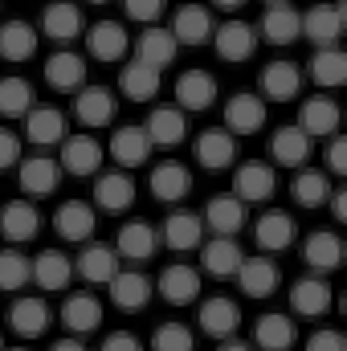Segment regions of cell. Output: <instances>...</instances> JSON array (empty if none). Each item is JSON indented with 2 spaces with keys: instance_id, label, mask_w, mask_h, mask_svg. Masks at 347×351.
<instances>
[{
  "instance_id": "6da1fadb",
  "label": "cell",
  "mask_w": 347,
  "mask_h": 351,
  "mask_svg": "<svg viewBox=\"0 0 347 351\" xmlns=\"http://www.w3.org/2000/svg\"><path fill=\"white\" fill-rule=\"evenodd\" d=\"M213 49H217V58L221 62H229V66H241V62H250L254 53H258V29L250 25V21H225V25H213Z\"/></svg>"
},
{
  "instance_id": "7a4b0ae2",
  "label": "cell",
  "mask_w": 347,
  "mask_h": 351,
  "mask_svg": "<svg viewBox=\"0 0 347 351\" xmlns=\"http://www.w3.org/2000/svg\"><path fill=\"white\" fill-rule=\"evenodd\" d=\"M347 25V4L344 0H323L302 12V37L311 45H339Z\"/></svg>"
},
{
  "instance_id": "3957f363",
  "label": "cell",
  "mask_w": 347,
  "mask_h": 351,
  "mask_svg": "<svg viewBox=\"0 0 347 351\" xmlns=\"http://www.w3.org/2000/svg\"><path fill=\"white\" fill-rule=\"evenodd\" d=\"M62 156H58V164H62V172H70V176H98L102 172V164H106V147L94 139V135H66L62 143Z\"/></svg>"
},
{
  "instance_id": "277c9868",
  "label": "cell",
  "mask_w": 347,
  "mask_h": 351,
  "mask_svg": "<svg viewBox=\"0 0 347 351\" xmlns=\"http://www.w3.org/2000/svg\"><path fill=\"white\" fill-rule=\"evenodd\" d=\"M62 164L49 160V156H29V160H16V184L25 196H53L62 188Z\"/></svg>"
},
{
  "instance_id": "5b68a950",
  "label": "cell",
  "mask_w": 347,
  "mask_h": 351,
  "mask_svg": "<svg viewBox=\"0 0 347 351\" xmlns=\"http://www.w3.org/2000/svg\"><path fill=\"white\" fill-rule=\"evenodd\" d=\"M135 180L127 172H98L94 176V208H102V213H110V217H119V213H131L135 208Z\"/></svg>"
},
{
  "instance_id": "8992f818",
  "label": "cell",
  "mask_w": 347,
  "mask_h": 351,
  "mask_svg": "<svg viewBox=\"0 0 347 351\" xmlns=\"http://www.w3.org/2000/svg\"><path fill=\"white\" fill-rule=\"evenodd\" d=\"M258 37H265L270 45H294L302 37V12L290 4V0H274L265 4L258 25Z\"/></svg>"
},
{
  "instance_id": "52a82bcc",
  "label": "cell",
  "mask_w": 347,
  "mask_h": 351,
  "mask_svg": "<svg viewBox=\"0 0 347 351\" xmlns=\"http://www.w3.org/2000/svg\"><path fill=\"white\" fill-rule=\"evenodd\" d=\"M192 147H196V164L208 168V172H225L237 160V135L225 131V127H204Z\"/></svg>"
},
{
  "instance_id": "ba28073f",
  "label": "cell",
  "mask_w": 347,
  "mask_h": 351,
  "mask_svg": "<svg viewBox=\"0 0 347 351\" xmlns=\"http://www.w3.org/2000/svg\"><path fill=\"white\" fill-rule=\"evenodd\" d=\"M290 306H294V315H302V319H323V315L335 306V290H331V282H327L323 274L298 278V282L290 286Z\"/></svg>"
},
{
  "instance_id": "9c48e42d",
  "label": "cell",
  "mask_w": 347,
  "mask_h": 351,
  "mask_svg": "<svg viewBox=\"0 0 347 351\" xmlns=\"http://www.w3.org/2000/svg\"><path fill=\"white\" fill-rule=\"evenodd\" d=\"M66 135H70V127H66V114L58 106H41V102L29 106V114H25V139L33 147H41V152L58 147Z\"/></svg>"
},
{
  "instance_id": "30bf717a",
  "label": "cell",
  "mask_w": 347,
  "mask_h": 351,
  "mask_svg": "<svg viewBox=\"0 0 347 351\" xmlns=\"http://www.w3.org/2000/svg\"><path fill=\"white\" fill-rule=\"evenodd\" d=\"M278 188V176H274V164H261V160H250V164H237V176H233V196L241 204H261L270 200Z\"/></svg>"
},
{
  "instance_id": "8fae6325",
  "label": "cell",
  "mask_w": 347,
  "mask_h": 351,
  "mask_svg": "<svg viewBox=\"0 0 347 351\" xmlns=\"http://www.w3.org/2000/svg\"><path fill=\"white\" fill-rule=\"evenodd\" d=\"M237 286H241V294L246 298H270L274 290H278V262H274V254H258V258H241L237 265Z\"/></svg>"
},
{
  "instance_id": "7c38bea8",
  "label": "cell",
  "mask_w": 347,
  "mask_h": 351,
  "mask_svg": "<svg viewBox=\"0 0 347 351\" xmlns=\"http://www.w3.org/2000/svg\"><path fill=\"white\" fill-rule=\"evenodd\" d=\"M265 114H270L265 98L241 90V94H233L225 102V131H233V135H258L261 127H265Z\"/></svg>"
},
{
  "instance_id": "4fadbf2b",
  "label": "cell",
  "mask_w": 347,
  "mask_h": 351,
  "mask_svg": "<svg viewBox=\"0 0 347 351\" xmlns=\"http://www.w3.org/2000/svg\"><path fill=\"white\" fill-rule=\"evenodd\" d=\"M106 156L115 160V168H143L152 160V139H147L143 127H131V123L127 127H115Z\"/></svg>"
},
{
  "instance_id": "5bb4252c",
  "label": "cell",
  "mask_w": 347,
  "mask_h": 351,
  "mask_svg": "<svg viewBox=\"0 0 347 351\" xmlns=\"http://www.w3.org/2000/svg\"><path fill=\"white\" fill-rule=\"evenodd\" d=\"M294 237H298V225H294V217L282 213V208L261 213L258 225H254V241L261 245V254H286V250L294 245Z\"/></svg>"
},
{
  "instance_id": "9a60e30c",
  "label": "cell",
  "mask_w": 347,
  "mask_h": 351,
  "mask_svg": "<svg viewBox=\"0 0 347 351\" xmlns=\"http://www.w3.org/2000/svg\"><path fill=\"white\" fill-rule=\"evenodd\" d=\"M241 245L233 241V237H217L213 233V241H200V274H208V278H217V282H229L233 274H237V265H241Z\"/></svg>"
},
{
  "instance_id": "2e32d148",
  "label": "cell",
  "mask_w": 347,
  "mask_h": 351,
  "mask_svg": "<svg viewBox=\"0 0 347 351\" xmlns=\"http://www.w3.org/2000/svg\"><path fill=\"white\" fill-rule=\"evenodd\" d=\"M339 119H344V110H339V102H335L331 94H315V98H307L302 110H298V127H302L311 139L335 135V131H339Z\"/></svg>"
},
{
  "instance_id": "e0dca14e",
  "label": "cell",
  "mask_w": 347,
  "mask_h": 351,
  "mask_svg": "<svg viewBox=\"0 0 347 351\" xmlns=\"http://www.w3.org/2000/svg\"><path fill=\"white\" fill-rule=\"evenodd\" d=\"M110 290V302L123 311V315H139L152 298V282L139 274V269H115V278L106 282Z\"/></svg>"
},
{
  "instance_id": "ac0fdd59",
  "label": "cell",
  "mask_w": 347,
  "mask_h": 351,
  "mask_svg": "<svg viewBox=\"0 0 347 351\" xmlns=\"http://www.w3.org/2000/svg\"><path fill=\"white\" fill-rule=\"evenodd\" d=\"M147 188H152V196H156L160 204H180V200L192 192V172H188L180 160H164V164L152 168Z\"/></svg>"
},
{
  "instance_id": "d6986e66",
  "label": "cell",
  "mask_w": 347,
  "mask_h": 351,
  "mask_svg": "<svg viewBox=\"0 0 347 351\" xmlns=\"http://www.w3.org/2000/svg\"><path fill=\"white\" fill-rule=\"evenodd\" d=\"M213 102H217V78H213L208 70H184V74L176 78V106H180L184 114L208 110Z\"/></svg>"
},
{
  "instance_id": "ffe728a7",
  "label": "cell",
  "mask_w": 347,
  "mask_h": 351,
  "mask_svg": "<svg viewBox=\"0 0 347 351\" xmlns=\"http://www.w3.org/2000/svg\"><path fill=\"white\" fill-rule=\"evenodd\" d=\"M143 131H147V139H152V147H180L184 143V135H188V114L180 110V106H156L152 114H147V123H143Z\"/></svg>"
},
{
  "instance_id": "44dd1931",
  "label": "cell",
  "mask_w": 347,
  "mask_h": 351,
  "mask_svg": "<svg viewBox=\"0 0 347 351\" xmlns=\"http://www.w3.org/2000/svg\"><path fill=\"white\" fill-rule=\"evenodd\" d=\"M246 208L250 204H241L233 192H225V196H213L208 204H204V229H213L217 237H237L241 229H246Z\"/></svg>"
},
{
  "instance_id": "7402d4cb",
  "label": "cell",
  "mask_w": 347,
  "mask_h": 351,
  "mask_svg": "<svg viewBox=\"0 0 347 351\" xmlns=\"http://www.w3.org/2000/svg\"><path fill=\"white\" fill-rule=\"evenodd\" d=\"M237 327H241V306H237L233 298L213 294V298L200 302V331H204V335L229 339V335H237Z\"/></svg>"
},
{
  "instance_id": "603a6c76",
  "label": "cell",
  "mask_w": 347,
  "mask_h": 351,
  "mask_svg": "<svg viewBox=\"0 0 347 351\" xmlns=\"http://www.w3.org/2000/svg\"><path fill=\"white\" fill-rule=\"evenodd\" d=\"M0 233L12 241V245H25L41 233V213L33 200H8L0 208Z\"/></svg>"
},
{
  "instance_id": "cb8c5ba5",
  "label": "cell",
  "mask_w": 347,
  "mask_h": 351,
  "mask_svg": "<svg viewBox=\"0 0 347 351\" xmlns=\"http://www.w3.org/2000/svg\"><path fill=\"white\" fill-rule=\"evenodd\" d=\"M307 78L319 90H339L347 86V53L339 45H319L307 62Z\"/></svg>"
},
{
  "instance_id": "d4e9b609",
  "label": "cell",
  "mask_w": 347,
  "mask_h": 351,
  "mask_svg": "<svg viewBox=\"0 0 347 351\" xmlns=\"http://www.w3.org/2000/svg\"><path fill=\"white\" fill-rule=\"evenodd\" d=\"M311 135L298 127V123H290V127H278L274 135H270V156H274V164H282V168H302L307 160H311Z\"/></svg>"
},
{
  "instance_id": "484cf974",
  "label": "cell",
  "mask_w": 347,
  "mask_h": 351,
  "mask_svg": "<svg viewBox=\"0 0 347 351\" xmlns=\"http://www.w3.org/2000/svg\"><path fill=\"white\" fill-rule=\"evenodd\" d=\"M115 241H119L115 250H119L127 262H152V258L160 254V229L147 225V221H127Z\"/></svg>"
},
{
  "instance_id": "4316f807",
  "label": "cell",
  "mask_w": 347,
  "mask_h": 351,
  "mask_svg": "<svg viewBox=\"0 0 347 351\" xmlns=\"http://www.w3.org/2000/svg\"><path fill=\"white\" fill-rule=\"evenodd\" d=\"M131 49H135V58H139V62H147V66L164 70V66H172V62H176L180 41L172 37V29H164V25H143L139 41H135Z\"/></svg>"
},
{
  "instance_id": "83f0119b",
  "label": "cell",
  "mask_w": 347,
  "mask_h": 351,
  "mask_svg": "<svg viewBox=\"0 0 347 351\" xmlns=\"http://www.w3.org/2000/svg\"><path fill=\"white\" fill-rule=\"evenodd\" d=\"M41 74H45L49 86L62 90V94H74L78 86H86V62H82V53H74V49H58L53 58H45Z\"/></svg>"
},
{
  "instance_id": "f1b7e54d",
  "label": "cell",
  "mask_w": 347,
  "mask_h": 351,
  "mask_svg": "<svg viewBox=\"0 0 347 351\" xmlns=\"http://www.w3.org/2000/svg\"><path fill=\"white\" fill-rule=\"evenodd\" d=\"M302 262L311 265L315 274H335L344 265V241L335 229H315L302 245Z\"/></svg>"
},
{
  "instance_id": "f546056e",
  "label": "cell",
  "mask_w": 347,
  "mask_h": 351,
  "mask_svg": "<svg viewBox=\"0 0 347 351\" xmlns=\"http://www.w3.org/2000/svg\"><path fill=\"white\" fill-rule=\"evenodd\" d=\"M302 82H307L302 66H294V62H270L261 70V98L265 102H290V98H298Z\"/></svg>"
},
{
  "instance_id": "4dcf8cb0",
  "label": "cell",
  "mask_w": 347,
  "mask_h": 351,
  "mask_svg": "<svg viewBox=\"0 0 347 351\" xmlns=\"http://www.w3.org/2000/svg\"><path fill=\"white\" fill-rule=\"evenodd\" d=\"M33 282L45 290V294H58L74 282V258L62 254V250H41L33 258Z\"/></svg>"
},
{
  "instance_id": "1f68e13d",
  "label": "cell",
  "mask_w": 347,
  "mask_h": 351,
  "mask_svg": "<svg viewBox=\"0 0 347 351\" xmlns=\"http://www.w3.org/2000/svg\"><path fill=\"white\" fill-rule=\"evenodd\" d=\"M74 119L82 127H110V119H115V94L106 86H78L74 90Z\"/></svg>"
},
{
  "instance_id": "d6a6232c",
  "label": "cell",
  "mask_w": 347,
  "mask_h": 351,
  "mask_svg": "<svg viewBox=\"0 0 347 351\" xmlns=\"http://www.w3.org/2000/svg\"><path fill=\"white\" fill-rule=\"evenodd\" d=\"M127 49H131V37H127V29H123L119 21H98V25H90L86 53L94 62H119Z\"/></svg>"
},
{
  "instance_id": "836d02e7",
  "label": "cell",
  "mask_w": 347,
  "mask_h": 351,
  "mask_svg": "<svg viewBox=\"0 0 347 351\" xmlns=\"http://www.w3.org/2000/svg\"><path fill=\"white\" fill-rule=\"evenodd\" d=\"M62 323H66V331H74V335H90V331H98V327H102V302H98V294H90V290H74V294H66Z\"/></svg>"
},
{
  "instance_id": "e575fe53",
  "label": "cell",
  "mask_w": 347,
  "mask_h": 351,
  "mask_svg": "<svg viewBox=\"0 0 347 351\" xmlns=\"http://www.w3.org/2000/svg\"><path fill=\"white\" fill-rule=\"evenodd\" d=\"M200 269L196 265H184V262H172L164 274H160V294L172 302V306H188L200 298Z\"/></svg>"
},
{
  "instance_id": "d590c367",
  "label": "cell",
  "mask_w": 347,
  "mask_h": 351,
  "mask_svg": "<svg viewBox=\"0 0 347 351\" xmlns=\"http://www.w3.org/2000/svg\"><path fill=\"white\" fill-rule=\"evenodd\" d=\"M254 343H258V351H290L298 343V327H294L290 315L270 311L254 323Z\"/></svg>"
},
{
  "instance_id": "8d00e7d4",
  "label": "cell",
  "mask_w": 347,
  "mask_h": 351,
  "mask_svg": "<svg viewBox=\"0 0 347 351\" xmlns=\"http://www.w3.org/2000/svg\"><path fill=\"white\" fill-rule=\"evenodd\" d=\"M41 33L49 37V41H74V37H82V12H78V4L74 0H53V4H45V12H41Z\"/></svg>"
},
{
  "instance_id": "74e56055",
  "label": "cell",
  "mask_w": 347,
  "mask_h": 351,
  "mask_svg": "<svg viewBox=\"0 0 347 351\" xmlns=\"http://www.w3.org/2000/svg\"><path fill=\"white\" fill-rule=\"evenodd\" d=\"M204 241V221L196 213H172L160 229V245H168L176 254H188V250H200Z\"/></svg>"
},
{
  "instance_id": "f35d334b",
  "label": "cell",
  "mask_w": 347,
  "mask_h": 351,
  "mask_svg": "<svg viewBox=\"0 0 347 351\" xmlns=\"http://www.w3.org/2000/svg\"><path fill=\"white\" fill-rule=\"evenodd\" d=\"M37 41H41V29L29 21H4L0 25V58L4 62H29L37 53Z\"/></svg>"
},
{
  "instance_id": "ab89813d",
  "label": "cell",
  "mask_w": 347,
  "mask_h": 351,
  "mask_svg": "<svg viewBox=\"0 0 347 351\" xmlns=\"http://www.w3.org/2000/svg\"><path fill=\"white\" fill-rule=\"evenodd\" d=\"M94 225H98V217H94V204H86V200H66L53 213V229L62 241H86Z\"/></svg>"
},
{
  "instance_id": "60d3db41",
  "label": "cell",
  "mask_w": 347,
  "mask_h": 351,
  "mask_svg": "<svg viewBox=\"0 0 347 351\" xmlns=\"http://www.w3.org/2000/svg\"><path fill=\"white\" fill-rule=\"evenodd\" d=\"M172 37L180 45H204L213 37V12L204 4H184L172 16Z\"/></svg>"
},
{
  "instance_id": "b9f144b4",
  "label": "cell",
  "mask_w": 347,
  "mask_h": 351,
  "mask_svg": "<svg viewBox=\"0 0 347 351\" xmlns=\"http://www.w3.org/2000/svg\"><path fill=\"white\" fill-rule=\"evenodd\" d=\"M8 327H12V335H21V339L45 335V327H49V306H45V298H16V302L8 306Z\"/></svg>"
},
{
  "instance_id": "7bdbcfd3",
  "label": "cell",
  "mask_w": 347,
  "mask_h": 351,
  "mask_svg": "<svg viewBox=\"0 0 347 351\" xmlns=\"http://www.w3.org/2000/svg\"><path fill=\"white\" fill-rule=\"evenodd\" d=\"M119 269V258L110 245H86L78 258H74V278H82L90 286H106Z\"/></svg>"
},
{
  "instance_id": "ee69618b",
  "label": "cell",
  "mask_w": 347,
  "mask_h": 351,
  "mask_svg": "<svg viewBox=\"0 0 347 351\" xmlns=\"http://www.w3.org/2000/svg\"><path fill=\"white\" fill-rule=\"evenodd\" d=\"M160 74L164 70H156V66H147V62H127L123 66V74H119V90L131 98V102H152L156 94H160Z\"/></svg>"
},
{
  "instance_id": "f6af8a7d",
  "label": "cell",
  "mask_w": 347,
  "mask_h": 351,
  "mask_svg": "<svg viewBox=\"0 0 347 351\" xmlns=\"http://www.w3.org/2000/svg\"><path fill=\"white\" fill-rule=\"evenodd\" d=\"M290 196H294L302 208H323V204H327V196H331V176L302 164L298 176H294V184H290Z\"/></svg>"
},
{
  "instance_id": "bcb514c9",
  "label": "cell",
  "mask_w": 347,
  "mask_h": 351,
  "mask_svg": "<svg viewBox=\"0 0 347 351\" xmlns=\"http://www.w3.org/2000/svg\"><path fill=\"white\" fill-rule=\"evenodd\" d=\"M33 102H37V94L25 78H0V114L4 119H25Z\"/></svg>"
},
{
  "instance_id": "7dc6e473",
  "label": "cell",
  "mask_w": 347,
  "mask_h": 351,
  "mask_svg": "<svg viewBox=\"0 0 347 351\" xmlns=\"http://www.w3.org/2000/svg\"><path fill=\"white\" fill-rule=\"evenodd\" d=\"M33 282V258H25L21 250H4L0 254V290H25Z\"/></svg>"
},
{
  "instance_id": "c3c4849f",
  "label": "cell",
  "mask_w": 347,
  "mask_h": 351,
  "mask_svg": "<svg viewBox=\"0 0 347 351\" xmlns=\"http://www.w3.org/2000/svg\"><path fill=\"white\" fill-rule=\"evenodd\" d=\"M192 348H196V339L184 323H160L152 331V351H192Z\"/></svg>"
},
{
  "instance_id": "681fc988",
  "label": "cell",
  "mask_w": 347,
  "mask_h": 351,
  "mask_svg": "<svg viewBox=\"0 0 347 351\" xmlns=\"http://www.w3.org/2000/svg\"><path fill=\"white\" fill-rule=\"evenodd\" d=\"M164 8H168V0H123V12L139 25H156L164 16Z\"/></svg>"
},
{
  "instance_id": "f907efd6",
  "label": "cell",
  "mask_w": 347,
  "mask_h": 351,
  "mask_svg": "<svg viewBox=\"0 0 347 351\" xmlns=\"http://www.w3.org/2000/svg\"><path fill=\"white\" fill-rule=\"evenodd\" d=\"M327 176H347V139L339 131L327 135Z\"/></svg>"
},
{
  "instance_id": "816d5d0a",
  "label": "cell",
  "mask_w": 347,
  "mask_h": 351,
  "mask_svg": "<svg viewBox=\"0 0 347 351\" xmlns=\"http://www.w3.org/2000/svg\"><path fill=\"white\" fill-rule=\"evenodd\" d=\"M16 160H21V135L12 127H0V172L16 168Z\"/></svg>"
},
{
  "instance_id": "f5cc1de1",
  "label": "cell",
  "mask_w": 347,
  "mask_h": 351,
  "mask_svg": "<svg viewBox=\"0 0 347 351\" xmlns=\"http://www.w3.org/2000/svg\"><path fill=\"white\" fill-rule=\"evenodd\" d=\"M307 351H347V339L335 327H327V331H315V335L307 339Z\"/></svg>"
},
{
  "instance_id": "db71d44e",
  "label": "cell",
  "mask_w": 347,
  "mask_h": 351,
  "mask_svg": "<svg viewBox=\"0 0 347 351\" xmlns=\"http://www.w3.org/2000/svg\"><path fill=\"white\" fill-rule=\"evenodd\" d=\"M98 351H143V343L131 335V331H110L106 339H102V348Z\"/></svg>"
},
{
  "instance_id": "11a10c76",
  "label": "cell",
  "mask_w": 347,
  "mask_h": 351,
  "mask_svg": "<svg viewBox=\"0 0 347 351\" xmlns=\"http://www.w3.org/2000/svg\"><path fill=\"white\" fill-rule=\"evenodd\" d=\"M217 351H254V348H250L246 339H233V335H229V339H221V348Z\"/></svg>"
},
{
  "instance_id": "9f6ffc18",
  "label": "cell",
  "mask_w": 347,
  "mask_h": 351,
  "mask_svg": "<svg viewBox=\"0 0 347 351\" xmlns=\"http://www.w3.org/2000/svg\"><path fill=\"white\" fill-rule=\"evenodd\" d=\"M49 351H86V343H78V339H58Z\"/></svg>"
},
{
  "instance_id": "6f0895ef",
  "label": "cell",
  "mask_w": 347,
  "mask_h": 351,
  "mask_svg": "<svg viewBox=\"0 0 347 351\" xmlns=\"http://www.w3.org/2000/svg\"><path fill=\"white\" fill-rule=\"evenodd\" d=\"M213 4H217V8H241L246 0H213Z\"/></svg>"
},
{
  "instance_id": "680465c9",
  "label": "cell",
  "mask_w": 347,
  "mask_h": 351,
  "mask_svg": "<svg viewBox=\"0 0 347 351\" xmlns=\"http://www.w3.org/2000/svg\"><path fill=\"white\" fill-rule=\"evenodd\" d=\"M86 4H110V0H86Z\"/></svg>"
},
{
  "instance_id": "91938a15",
  "label": "cell",
  "mask_w": 347,
  "mask_h": 351,
  "mask_svg": "<svg viewBox=\"0 0 347 351\" xmlns=\"http://www.w3.org/2000/svg\"><path fill=\"white\" fill-rule=\"evenodd\" d=\"M8 351H29V348H8Z\"/></svg>"
},
{
  "instance_id": "94428289",
  "label": "cell",
  "mask_w": 347,
  "mask_h": 351,
  "mask_svg": "<svg viewBox=\"0 0 347 351\" xmlns=\"http://www.w3.org/2000/svg\"><path fill=\"white\" fill-rule=\"evenodd\" d=\"M265 4H274V0H265Z\"/></svg>"
},
{
  "instance_id": "6125c7cd",
  "label": "cell",
  "mask_w": 347,
  "mask_h": 351,
  "mask_svg": "<svg viewBox=\"0 0 347 351\" xmlns=\"http://www.w3.org/2000/svg\"><path fill=\"white\" fill-rule=\"evenodd\" d=\"M0 351H4V348H0Z\"/></svg>"
}]
</instances>
